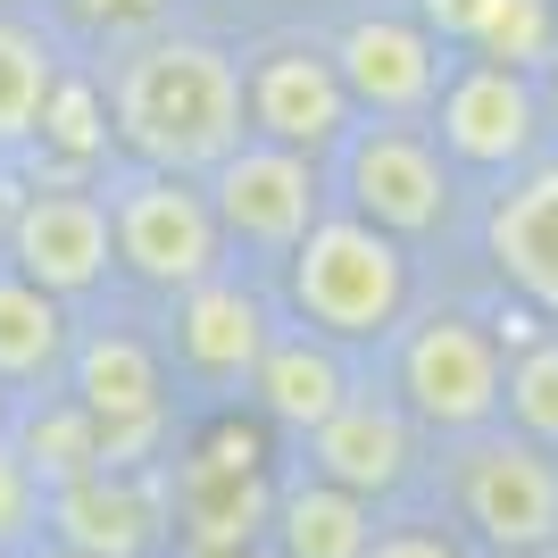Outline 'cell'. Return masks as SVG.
Segmentation results:
<instances>
[{
	"label": "cell",
	"mask_w": 558,
	"mask_h": 558,
	"mask_svg": "<svg viewBox=\"0 0 558 558\" xmlns=\"http://www.w3.org/2000/svg\"><path fill=\"white\" fill-rule=\"evenodd\" d=\"M201 184H209V209H217V226H226V251L233 258H242V251L276 258V267L292 258V242L333 209L326 159L283 150V142H258V134H242Z\"/></svg>",
	"instance_id": "ba28073f"
},
{
	"label": "cell",
	"mask_w": 558,
	"mask_h": 558,
	"mask_svg": "<svg viewBox=\"0 0 558 558\" xmlns=\"http://www.w3.org/2000/svg\"><path fill=\"white\" fill-rule=\"evenodd\" d=\"M25 159L43 167V175H25V184H100V167L117 159V134H109V93H100L93 68L59 75V93H50V109H43V134H34Z\"/></svg>",
	"instance_id": "d6986e66"
},
{
	"label": "cell",
	"mask_w": 558,
	"mask_h": 558,
	"mask_svg": "<svg viewBox=\"0 0 558 558\" xmlns=\"http://www.w3.org/2000/svg\"><path fill=\"white\" fill-rule=\"evenodd\" d=\"M43 525H50V492H43V475H34L17 450L0 442V558L34 550V542H43Z\"/></svg>",
	"instance_id": "484cf974"
},
{
	"label": "cell",
	"mask_w": 558,
	"mask_h": 558,
	"mask_svg": "<svg viewBox=\"0 0 558 558\" xmlns=\"http://www.w3.org/2000/svg\"><path fill=\"white\" fill-rule=\"evenodd\" d=\"M251 400H258V417H267V425H283V434H301V442H308V434H317V425L350 400L342 342L308 333L301 317L276 326V342L258 350V367H251Z\"/></svg>",
	"instance_id": "ac0fdd59"
},
{
	"label": "cell",
	"mask_w": 558,
	"mask_h": 558,
	"mask_svg": "<svg viewBox=\"0 0 558 558\" xmlns=\"http://www.w3.org/2000/svg\"><path fill=\"white\" fill-rule=\"evenodd\" d=\"M417 442H425V425L384 384H350V400L308 434V475H326L359 500H392L417 475Z\"/></svg>",
	"instance_id": "2e32d148"
},
{
	"label": "cell",
	"mask_w": 558,
	"mask_h": 558,
	"mask_svg": "<svg viewBox=\"0 0 558 558\" xmlns=\"http://www.w3.org/2000/svg\"><path fill=\"white\" fill-rule=\"evenodd\" d=\"M425 134L442 142V159L466 167V175H517V167H534L542 142H550L534 68H500V59L459 50L442 75V100L425 117Z\"/></svg>",
	"instance_id": "30bf717a"
},
{
	"label": "cell",
	"mask_w": 558,
	"mask_h": 558,
	"mask_svg": "<svg viewBox=\"0 0 558 558\" xmlns=\"http://www.w3.org/2000/svg\"><path fill=\"white\" fill-rule=\"evenodd\" d=\"M167 509H175L184 558L267 542V525H276V475H267V450H258L251 425L226 417L209 434H192L184 459H167Z\"/></svg>",
	"instance_id": "9c48e42d"
},
{
	"label": "cell",
	"mask_w": 558,
	"mask_h": 558,
	"mask_svg": "<svg viewBox=\"0 0 558 558\" xmlns=\"http://www.w3.org/2000/svg\"><path fill=\"white\" fill-rule=\"evenodd\" d=\"M550 550H558V542H550Z\"/></svg>",
	"instance_id": "e575fe53"
},
{
	"label": "cell",
	"mask_w": 558,
	"mask_h": 558,
	"mask_svg": "<svg viewBox=\"0 0 558 558\" xmlns=\"http://www.w3.org/2000/svg\"><path fill=\"white\" fill-rule=\"evenodd\" d=\"M59 384L100 417V466H167L175 384H167V350L150 333H134V326L75 333Z\"/></svg>",
	"instance_id": "52a82bcc"
},
{
	"label": "cell",
	"mask_w": 558,
	"mask_h": 558,
	"mask_svg": "<svg viewBox=\"0 0 558 558\" xmlns=\"http://www.w3.org/2000/svg\"><path fill=\"white\" fill-rule=\"evenodd\" d=\"M0 258L25 283H43L50 301H93L117 276V233L100 184H25L17 175V209L0 226Z\"/></svg>",
	"instance_id": "8fae6325"
},
{
	"label": "cell",
	"mask_w": 558,
	"mask_h": 558,
	"mask_svg": "<svg viewBox=\"0 0 558 558\" xmlns=\"http://www.w3.org/2000/svg\"><path fill=\"white\" fill-rule=\"evenodd\" d=\"M442 492H450L459 534H475L492 558L558 542V450L525 442L517 425L459 434V450L442 459Z\"/></svg>",
	"instance_id": "8992f818"
},
{
	"label": "cell",
	"mask_w": 558,
	"mask_h": 558,
	"mask_svg": "<svg viewBox=\"0 0 558 558\" xmlns=\"http://www.w3.org/2000/svg\"><path fill=\"white\" fill-rule=\"evenodd\" d=\"M484 258L517 292V308H534L542 326H558V150L500 175V192L484 209Z\"/></svg>",
	"instance_id": "e0dca14e"
},
{
	"label": "cell",
	"mask_w": 558,
	"mask_h": 558,
	"mask_svg": "<svg viewBox=\"0 0 558 558\" xmlns=\"http://www.w3.org/2000/svg\"><path fill=\"white\" fill-rule=\"evenodd\" d=\"M558 50V17L550 0H500L484 25V43H475V59H500V68H542Z\"/></svg>",
	"instance_id": "d4e9b609"
},
{
	"label": "cell",
	"mask_w": 558,
	"mask_h": 558,
	"mask_svg": "<svg viewBox=\"0 0 558 558\" xmlns=\"http://www.w3.org/2000/svg\"><path fill=\"white\" fill-rule=\"evenodd\" d=\"M100 93H109V134L117 159L134 167H175V175H209L233 142L251 134L242 109V50L159 25L142 43H117L100 59Z\"/></svg>",
	"instance_id": "6da1fadb"
},
{
	"label": "cell",
	"mask_w": 558,
	"mask_h": 558,
	"mask_svg": "<svg viewBox=\"0 0 558 558\" xmlns=\"http://www.w3.org/2000/svg\"><path fill=\"white\" fill-rule=\"evenodd\" d=\"M9 209H17V167L0 159V226H9Z\"/></svg>",
	"instance_id": "4dcf8cb0"
},
{
	"label": "cell",
	"mask_w": 558,
	"mask_h": 558,
	"mask_svg": "<svg viewBox=\"0 0 558 558\" xmlns=\"http://www.w3.org/2000/svg\"><path fill=\"white\" fill-rule=\"evenodd\" d=\"M367 542H375V500L326 484V475L276 484V525H267L276 558H367Z\"/></svg>",
	"instance_id": "ffe728a7"
},
{
	"label": "cell",
	"mask_w": 558,
	"mask_h": 558,
	"mask_svg": "<svg viewBox=\"0 0 558 558\" xmlns=\"http://www.w3.org/2000/svg\"><path fill=\"white\" fill-rule=\"evenodd\" d=\"M534 84H542V117H550V134H558V50L534 68Z\"/></svg>",
	"instance_id": "f546056e"
},
{
	"label": "cell",
	"mask_w": 558,
	"mask_h": 558,
	"mask_svg": "<svg viewBox=\"0 0 558 558\" xmlns=\"http://www.w3.org/2000/svg\"><path fill=\"white\" fill-rule=\"evenodd\" d=\"M333 68H342L350 84V109L359 117H434V100H442V75L459 50L434 43L417 17H400V9H367V17H350L342 34H333Z\"/></svg>",
	"instance_id": "5bb4252c"
},
{
	"label": "cell",
	"mask_w": 558,
	"mask_h": 558,
	"mask_svg": "<svg viewBox=\"0 0 558 558\" xmlns=\"http://www.w3.org/2000/svg\"><path fill=\"white\" fill-rule=\"evenodd\" d=\"M75 350V317L68 301H50L43 283H25L9 258H0V392H34V384H59Z\"/></svg>",
	"instance_id": "44dd1931"
},
{
	"label": "cell",
	"mask_w": 558,
	"mask_h": 558,
	"mask_svg": "<svg viewBox=\"0 0 558 558\" xmlns=\"http://www.w3.org/2000/svg\"><path fill=\"white\" fill-rule=\"evenodd\" d=\"M59 75H68V59H59V43H50V25L0 17V159H9V167L34 150Z\"/></svg>",
	"instance_id": "7402d4cb"
},
{
	"label": "cell",
	"mask_w": 558,
	"mask_h": 558,
	"mask_svg": "<svg viewBox=\"0 0 558 558\" xmlns=\"http://www.w3.org/2000/svg\"><path fill=\"white\" fill-rule=\"evenodd\" d=\"M500 425H517L525 442L558 450V326L525 333L509 350V384H500Z\"/></svg>",
	"instance_id": "cb8c5ba5"
},
{
	"label": "cell",
	"mask_w": 558,
	"mask_h": 558,
	"mask_svg": "<svg viewBox=\"0 0 558 558\" xmlns=\"http://www.w3.org/2000/svg\"><path fill=\"white\" fill-rule=\"evenodd\" d=\"M59 9H68L100 50L142 43V34H159V25H167V0H59Z\"/></svg>",
	"instance_id": "4316f807"
},
{
	"label": "cell",
	"mask_w": 558,
	"mask_h": 558,
	"mask_svg": "<svg viewBox=\"0 0 558 558\" xmlns=\"http://www.w3.org/2000/svg\"><path fill=\"white\" fill-rule=\"evenodd\" d=\"M242 109H251V134L258 142H283V150H308V159H333L342 134L359 125L333 50L308 43V34L258 43L251 59H242Z\"/></svg>",
	"instance_id": "7c38bea8"
},
{
	"label": "cell",
	"mask_w": 558,
	"mask_h": 558,
	"mask_svg": "<svg viewBox=\"0 0 558 558\" xmlns=\"http://www.w3.org/2000/svg\"><path fill=\"white\" fill-rule=\"evenodd\" d=\"M167 525H175L167 466H93V475L50 492L43 542L75 558H150L167 542Z\"/></svg>",
	"instance_id": "9a60e30c"
},
{
	"label": "cell",
	"mask_w": 558,
	"mask_h": 558,
	"mask_svg": "<svg viewBox=\"0 0 558 558\" xmlns=\"http://www.w3.org/2000/svg\"><path fill=\"white\" fill-rule=\"evenodd\" d=\"M100 201H109V233H117V276H134L142 292L175 301V292H192L201 276L233 267L226 226H217L201 175L109 159L100 167Z\"/></svg>",
	"instance_id": "3957f363"
},
{
	"label": "cell",
	"mask_w": 558,
	"mask_h": 558,
	"mask_svg": "<svg viewBox=\"0 0 558 558\" xmlns=\"http://www.w3.org/2000/svg\"><path fill=\"white\" fill-rule=\"evenodd\" d=\"M326 167H333V209L384 226L392 242H425L459 209V167L442 159V142L417 117H359Z\"/></svg>",
	"instance_id": "5b68a950"
},
{
	"label": "cell",
	"mask_w": 558,
	"mask_h": 558,
	"mask_svg": "<svg viewBox=\"0 0 558 558\" xmlns=\"http://www.w3.org/2000/svg\"><path fill=\"white\" fill-rule=\"evenodd\" d=\"M0 442H9V392H0Z\"/></svg>",
	"instance_id": "d6a6232c"
},
{
	"label": "cell",
	"mask_w": 558,
	"mask_h": 558,
	"mask_svg": "<svg viewBox=\"0 0 558 558\" xmlns=\"http://www.w3.org/2000/svg\"><path fill=\"white\" fill-rule=\"evenodd\" d=\"M500 384H509V342L492 317L475 308H425V317H400L392 333V384L384 392L425 425V434H484L500 425Z\"/></svg>",
	"instance_id": "277c9868"
},
{
	"label": "cell",
	"mask_w": 558,
	"mask_h": 558,
	"mask_svg": "<svg viewBox=\"0 0 558 558\" xmlns=\"http://www.w3.org/2000/svg\"><path fill=\"white\" fill-rule=\"evenodd\" d=\"M201 558H276L267 542H251V550H201Z\"/></svg>",
	"instance_id": "1f68e13d"
},
{
	"label": "cell",
	"mask_w": 558,
	"mask_h": 558,
	"mask_svg": "<svg viewBox=\"0 0 558 558\" xmlns=\"http://www.w3.org/2000/svg\"><path fill=\"white\" fill-rule=\"evenodd\" d=\"M50 558H75V550H50Z\"/></svg>",
	"instance_id": "836d02e7"
},
{
	"label": "cell",
	"mask_w": 558,
	"mask_h": 558,
	"mask_svg": "<svg viewBox=\"0 0 558 558\" xmlns=\"http://www.w3.org/2000/svg\"><path fill=\"white\" fill-rule=\"evenodd\" d=\"M492 9H500V0H417L409 17H417L425 34H434V43L475 50V43H484V25H492Z\"/></svg>",
	"instance_id": "f1b7e54d"
},
{
	"label": "cell",
	"mask_w": 558,
	"mask_h": 558,
	"mask_svg": "<svg viewBox=\"0 0 558 558\" xmlns=\"http://www.w3.org/2000/svg\"><path fill=\"white\" fill-rule=\"evenodd\" d=\"M9 450L43 475V492H59L100 466V417L59 384V392H43V409H9Z\"/></svg>",
	"instance_id": "603a6c76"
},
{
	"label": "cell",
	"mask_w": 558,
	"mask_h": 558,
	"mask_svg": "<svg viewBox=\"0 0 558 558\" xmlns=\"http://www.w3.org/2000/svg\"><path fill=\"white\" fill-rule=\"evenodd\" d=\"M367 558H475V550H466V534L442 525V517H409V525H375Z\"/></svg>",
	"instance_id": "83f0119b"
},
{
	"label": "cell",
	"mask_w": 558,
	"mask_h": 558,
	"mask_svg": "<svg viewBox=\"0 0 558 558\" xmlns=\"http://www.w3.org/2000/svg\"><path fill=\"white\" fill-rule=\"evenodd\" d=\"M283 292H292V317L308 333H326L342 350L392 342L400 317H409V242H392L384 226L350 209H326L317 226L292 242L283 258Z\"/></svg>",
	"instance_id": "7a4b0ae2"
},
{
	"label": "cell",
	"mask_w": 558,
	"mask_h": 558,
	"mask_svg": "<svg viewBox=\"0 0 558 558\" xmlns=\"http://www.w3.org/2000/svg\"><path fill=\"white\" fill-rule=\"evenodd\" d=\"M276 326H283L276 301L242 267H217V276H201L192 292L167 301V359H175L184 384L226 400V392H251V367L276 342Z\"/></svg>",
	"instance_id": "4fadbf2b"
}]
</instances>
